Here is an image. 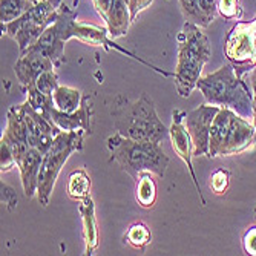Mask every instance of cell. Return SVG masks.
I'll return each mask as SVG.
<instances>
[{
	"mask_svg": "<svg viewBox=\"0 0 256 256\" xmlns=\"http://www.w3.org/2000/svg\"><path fill=\"white\" fill-rule=\"evenodd\" d=\"M60 6V2H52V0H43V2L34 4L32 8L22 17L10 23H2V34L17 42L20 54L25 52L56 20Z\"/></svg>",
	"mask_w": 256,
	"mask_h": 256,
	"instance_id": "7",
	"label": "cell"
},
{
	"mask_svg": "<svg viewBox=\"0 0 256 256\" xmlns=\"http://www.w3.org/2000/svg\"><path fill=\"white\" fill-rule=\"evenodd\" d=\"M108 34H109V32H108L106 30H103V28H98V26H94V25H86V23H78V22L76 23L74 31H72V36H74L76 38H78V40H82V42H84V43H88V44H92V46H103V48H104L106 51L117 50L118 52L126 54L128 57H130V58H134V60H138L140 63H143V64H146L148 68L154 69V71L158 72L160 76H164V77H172V76H174L172 72L162 71V69L154 66L152 63L143 60L142 57L135 56L134 52H130V51H128V50H124V48H122L120 44L114 43V40L108 38Z\"/></svg>",
	"mask_w": 256,
	"mask_h": 256,
	"instance_id": "15",
	"label": "cell"
},
{
	"mask_svg": "<svg viewBox=\"0 0 256 256\" xmlns=\"http://www.w3.org/2000/svg\"><path fill=\"white\" fill-rule=\"evenodd\" d=\"M90 117H92V109L89 106V97H83L80 108L74 112H63L58 110L56 106H52L50 112L46 114V118L57 129L66 132L84 130L86 134H90Z\"/></svg>",
	"mask_w": 256,
	"mask_h": 256,
	"instance_id": "17",
	"label": "cell"
},
{
	"mask_svg": "<svg viewBox=\"0 0 256 256\" xmlns=\"http://www.w3.org/2000/svg\"><path fill=\"white\" fill-rule=\"evenodd\" d=\"M68 196L76 201H84L90 196V178L89 175L80 169L69 175L68 178Z\"/></svg>",
	"mask_w": 256,
	"mask_h": 256,
	"instance_id": "21",
	"label": "cell"
},
{
	"mask_svg": "<svg viewBox=\"0 0 256 256\" xmlns=\"http://www.w3.org/2000/svg\"><path fill=\"white\" fill-rule=\"evenodd\" d=\"M196 88L206 98V103L235 110L244 118H253V94L247 82L240 77L230 62L218 71L201 77Z\"/></svg>",
	"mask_w": 256,
	"mask_h": 256,
	"instance_id": "2",
	"label": "cell"
},
{
	"mask_svg": "<svg viewBox=\"0 0 256 256\" xmlns=\"http://www.w3.org/2000/svg\"><path fill=\"white\" fill-rule=\"evenodd\" d=\"M32 5L30 0H0V20L10 23L30 11Z\"/></svg>",
	"mask_w": 256,
	"mask_h": 256,
	"instance_id": "23",
	"label": "cell"
},
{
	"mask_svg": "<svg viewBox=\"0 0 256 256\" xmlns=\"http://www.w3.org/2000/svg\"><path fill=\"white\" fill-rule=\"evenodd\" d=\"M110 117L115 130L132 140L161 143L169 135V129L160 120L154 102L146 94L138 100L117 96L112 103Z\"/></svg>",
	"mask_w": 256,
	"mask_h": 256,
	"instance_id": "1",
	"label": "cell"
},
{
	"mask_svg": "<svg viewBox=\"0 0 256 256\" xmlns=\"http://www.w3.org/2000/svg\"><path fill=\"white\" fill-rule=\"evenodd\" d=\"M172 124L169 128V136H170V142H172V148L175 150V154L184 161V164L188 166L189 174L192 176V181L196 188V192L200 195L201 200V206H206V198L201 192L200 188V182L196 180V174L194 169V162H192V156H194V146H192V138L189 135V130L184 124V117H186V112L175 109L172 114Z\"/></svg>",
	"mask_w": 256,
	"mask_h": 256,
	"instance_id": "11",
	"label": "cell"
},
{
	"mask_svg": "<svg viewBox=\"0 0 256 256\" xmlns=\"http://www.w3.org/2000/svg\"><path fill=\"white\" fill-rule=\"evenodd\" d=\"M23 106V115H25V122L28 126V136H30V146L38 149L43 155L48 152L51 148L56 135L60 132L48 118L37 112L28 100L22 103Z\"/></svg>",
	"mask_w": 256,
	"mask_h": 256,
	"instance_id": "12",
	"label": "cell"
},
{
	"mask_svg": "<svg viewBox=\"0 0 256 256\" xmlns=\"http://www.w3.org/2000/svg\"><path fill=\"white\" fill-rule=\"evenodd\" d=\"M84 130H60L51 148L43 155L42 168L38 174V186H37V198L38 202L46 207L50 204V198L52 195L56 181L58 178V174L68 158L74 152H78L83 149V138Z\"/></svg>",
	"mask_w": 256,
	"mask_h": 256,
	"instance_id": "6",
	"label": "cell"
},
{
	"mask_svg": "<svg viewBox=\"0 0 256 256\" xmlns=\"http://www.w3.org/2000/svg\"><path fill=\"white\" fill-rule=\"evenodd\" d=\"M256 135V128L235 110L220 108L210 128L208 156H230L246 150Z\"/></svg>",
	"mask_w": 256,
	"mask_h": 256,
	"instance_id": "5",
	"label": "cell"
},
{
	"mask_svg": "<svg viewBox=\"0 0 256 256\" xmlns=\"http://www.w3.org/2000/svg\"><path fill=\"white\" fill-rule=\"evenodd\" d=\"M77 12L68 6H60L56 16V20L43 31L40 38L31 46V51H37L54 62L56 66H60L64 58V43L74 38L72 31L77 23Z\"/></svg>",
	"mask_w": 256,
	"mask_h": 256,
	"instance_id": "9",
	"label": "cell"
},
{
	"mask_svg": "<svg viewBox=\"0 0 256 256\" xmlns=\"http://www.w3.org/2000/svg\"><path fill=\"white\" fill-rule=\"evenodd\" d=\"M26 96H28V97H26L28 103H30L37 112H40L42 115H44V117H46V114L50 112V109L54 106L52 97L43 94L42 90H38V89L36 88V84L26 88Z\"/></svg>",
	"mask_w": 256,
	"mask_h": 256,
	"instance_id": "26",
	"label": "cell"
},
{
	"mask_svg": "<svg viewBox=\"0 0 256 256\" xmlns=\"http://www.w3.org/2000/svg\"><path fill=\"white\" fill-rule=\"evenodd\" d=\"M36 88H37L38 90H42L43 94H46V96H52V92L58 88V78H57V74L54 72V69L43 72V74L37 78Z\"/></svg>",
	"mask_w": 256,
	"mask_h": 256,
	"instance_id": "28",
	"label": "cell"
},
{
	"mask_svg": "<svg viewBox=\"0 0 256 256\" xmlns=\"http://www.w3.org/2000/svg\"><path fill=\"white\" fill-rule=\"evenodd\" d=\"M14 166H17V161L11 148L5 142H0V170L4 174L11 170Z\"/></svg>",
	"mask_w": 256,
	"mask_h": 256,
	"instance_id": "30",
	"label": "cell"
},
{
	"mask_svg": "<svg viewBox=\"0 0 256 256\" xmlns=\"http://www.w3.org/2000/svg\"><path fill=\"white\" fill-rule=\"evenodd\" d=\"M126 241L136 247V248H144L148 244H150L152 241V235L150 230L146 224L143 222H135L129 227V230L126 232Z\"/></svg>",
	"mask_w": 256,
	"mask_h": 256,
	"instance_id": "24",
	"label": "cell"
},
{
	"mask_svg": "<svg viewBox=\"0 0 256 256\" xmlns=\"http://www.w3.org/2000/svg\"><path fill=\"white\" fill-rule=\"evenodd\" d=\"M253 126L256 128V97L253 98Z\"/></svg>",
	"mask_w": 256,
	"mask_h": 256,
	"instance_id": "36",
	"label": "cell"
},
{
	"mask_svg": "<svg viewBox=\"0 0 256 256\" xmlns=\"http://www.w3.org/2000/svg\"><path fill=\"white\" fill-rule=\"evenodd\" d=\"M254 214H256V208H254Z\"/></svg>",
	"mask_w": 256,
	"mask_h": 256,
	"instance_id": "38",
	"label": "cell"
},
{
	"mask_svg": "<svg viewBox=\"0 0 256 256\" xmlns=\"http://www.w3.org/2000/svg\"><path fill=\"white\" fill-rule=\"evenodd\" d=\"M152 175L150 172H143L136 180V201L144 208L152 207L156 200V184Z\"/></svg>",
	"mask_w": 256,
	"mask_h": 256,
	"instance_id": "22",
	"label": "cell"
},
{
	"mask_svg": "<svg viewBox=\"0 0 256 256\" xmlns=\"http://www.w3.org/2000/svg\"><path fill=\"white\" fill-rule=\"evenodd\" d=\"M250 89H252V94L254 98L256 97V68L252 69V74H250Z\"/></svg>",
	"mask_w": 256,
	"mask_h": 256,
	"instance_id": "35",
	"label": "cell"
},
{
	"mask_svg": "<svg viewBox=\"0 0 256 256\" xmlns=\"http://www.w3.org/2000/svg\"><path fill=\"white\" fill-rule=\"evenodd\" d=\"M224 54L240 77L256 68V16L250 22H238L224 43Z\"/></svg>",
	"mask_w": 256,
	"mask_h": 256,
	"instance_id": "8",
	"label": "cell"
},
{
	"mask_svg": "<svg viewBox=\"0 0 256 256\" xmlns=\"http://www.w3.org/2000/svg\"><path fill=\"white\" fill-rule=\"evenodd\" d=\"M178 2H180L181 11H182L184 17L188 18V22H192L201 28H207L210 25V22L206 18V16L202 14V11L200 8V0H178Z\"/></svg>",
	"mask_w": 256,
	"mask_h": 256,
	"instance_id": "25",
	"label": "cell"
},
{
	"mask_svg": "<svg viewBox=\"0 0 256 256\" xmlns=\"http://www.w3.org/2000/svg\"><path fill=\"white\" fill-rule=\"evenodd\" d=\"M212 50L201 26L186 22L178 36V60L174 72L175 88L180 97H189L196 88L204 64L210 60Z\"/></svg>",
	"mask_w": 256,
	"mask_h": 256,
	"instance_id": "4",
	"label": "cell"
},
{
	"mask_svg": "<svg viewBox=\"0 0 256 256\" xmlns=\"http://www.w3.org/2000/svg\"><path fill=\"white\" fill-rule=\"evenodd\" d=\"M200 8L208 22H214L218 14V0H200Z\"/></svg>",
	"mask_w": 256,
	"mask_h": 256,
	"instance_id": "32",
	"label": "cell"
},
{
	"mask_svg": "<svg viewBox=\"0 0 256 256\" xmlns=\"http://www.w3.org/2000/svg\"><path fill=\"white\" fill-rule=\"evenodd\" d=\"M230 184V172L226 169H218L212 174L210 178V189L216 195H224Z\"/></svg>",
	"mask_w": 256,
	"mask_h": 256,
	"instance_id": "29",
	"label": "cell"
},
{
	"mask_svg": "<svg viewBox=\"0 0 256 256\" xmlns=\"http://www.w3.org/2000/svg\"><path fill=\"white\" fill-rule=\"evenodd\" d=\"M42 161H43V154L36 148H30V150L17 161V168L20 170L22 188H23V192H25V196L28 200H31L37 194Z\"/></svg>",
	"mask_w": 256,
	"mask_h": 256,
	"instance_id": "18",
	"label": "cell"
},
{
	"mask_svg": "<svg viewBox=\"0 0 256 256\" xmlns=\"http://www.w3.org/2000/svg\"><path fill=\"white\" fill-rule=\"evenodd\" d=\"M220 108L214 104H201L200 108L186 112L184 124L189 130L194 146V156H208V140H210V128L216 117Z\"/></svg>",
	"mask_w": 256,
	"mask_h": 256,
	"instance_id": "10",
	"label": "cell"
},
{
	"mask_svg": "<svg viewBox=\"0 0 256 256\" xmlns=\"http://www.w3.org/2000/svg\"><path fill=\"white\" fill-rule=\"evenodd\" d=\"M78 210L82 214L83 221V236L86 242V254H92L98 247V230H97V218H96V206L94 201L89 196L84 201H80Z\"/></svg>",
	"mask_w": 256,
	"mask_h": 256,
	"instance_id": "19",
	"label": "cell"
},
{
	"mask_svg": "<svg viewBox=\"0 0 256 256\" xmlns=\"http://www.w3.org/2000/svg\"><path fill=\"white\" fill-rule=\"evenodd\" d=\"M218 12L226 20H238L242 16L240 0H218Z\"/></svg>",
	"mask_w": 256,
	"mask_h": 256,
	"instance_id": "27",
	"label": "cell"
},
{
	"mask_svg": "<svg viewBox=\"0 0 256 256\" xmlns=\"http://www.w3.org/2000/svg\"><path fill=\"white\" fill-rule=\"evenodd\" d=\"M154 0H129V10H130V17L132 22L138 17V14L144 11L146 8H149L152 5Z\"/></svg>",
	"mask_w": 256,
	"mask_h": 256,
	"instance_id": "34",
	"label": "cell"
},
{
	"mask_svg": "<svg viewBox=\"0 0 256 256\" xmlns=\"http://www.w3.org/2000/svg\"><path fill=\"white\" fill-rule=\"evenodd\" d=\"M0 142H5L14 156L16 161H18L23 155L30 150V136H28V126L23 115V106H11L6 115V129L0 138Z\"/></svg>",
	"mask_w": 256,
	"mask_h": 256,
	"instance_id": "14",
	"label": "cell"
},
{
	"mask_svg": "<svg viewBox=\"0 0 256 256\" xmlns=\"http://www.w3.org/2000/svg\"><path fill=\"white\" fill-rule=\"evenodd\" d=\"M52 103L58 110L63 112H74L80 108L83 102L82 92L76 88H69V86H60L52 92Z\"/></svg>",
	"mask_w": 256,
	"mask_h": 256,
	"instance_id": "20",
	"label": "cell"
},
{
	"mask_svg": "<svg viewBox=\"0 0 256 256\" xmlns=\"http://www.w3.org/2000/svg\"><path fill=\"white\" fill-rule=\"evenodd\" d=\"M242 247L247 254L256 256V227H250L242 236Z\"/></svg>",
	"mask_w": 256,
	"mask_h": 256,
	"instance_id": "31",
	"label": "cell"
},
{
	"mask_svg": "<svg viewBox=\"0 0 256 256\" xmlns=\"http://www.w3.org/2000/svg\"><path fill=\"white\" fill-rule=\"evenodd\" d=\"M92 4L97 14L104 20L110 37L117 38L128 34L132 17L126 0H92Z\"/></svg>",
	"mask_w": 256,
	"mask_h": 256,
	"instance_id": "13",
	"label": "cell"
},
{
	"mask_svg": "<svg viewBox=\"0 0 256 256\" xmlns=\"http://www.w3.org/2000/svg\"><path fill=\"white\" fill-rule=\"evenodd\" d=\"M54 62L48 57H44L43 54L37 52V51H31L26 50L25 52H22L18 60L16 62L14 66V72L16 77L18 78L20 84L23 88H30L32 84H36L37 78L46 72L54 69Z\"/></svg>",
	"mask_w": 256,
	"mask_h": 256,
	"instance_id": "16",
	"label": "cell"
},
{
	"mask_svg": "<svg viewBox=\"0 0 256 256\" xmlns=\"http://www.w3.org/2000/svg\"><path fill=\"white\" fill-rule=\"evenodd\" d=\"M30 2H32V4H38V2H43V0H30ZM52 2H63V0H52Z\"/></svg>",
	"mask_w": 256,
	"mask_h": 256,
	"instance_id": "37",
	"label": "cell"
},
{
	"mask_svg": "<svg viewBox=\"0 0 256 256\" xmlns=\"http://www.w3.org/2000/svg\"><path fill=\"white\" fill-rule=\"evenodd\" d=\"M2 202L10 208V210H12V208L16 207V204H17L16 192L10 188L8 184H5L4 181H2Z\"/></svg>",
	"mask_w": 256,
	"mask_h": 256,
	"instance_id": "33",
	"label": "cell"
},
{
	"mask_svg": "<svg viewBox=\"0 0 256 256\" xmlns=\"http://www.w3.org/2000/svg\"><path fill=\"white\" fill-rule=\"evenodd\" d=\"M108 149L110 150V162L117 164L129 174L135 181L143 172H150L158 178L166 175L169 156L161 149L160 143L140 142L115 132L108 138Z\"/></svg>",
	"mask_w": 256,
	"mask_h": 256,
	"instance_id": "3",
	"label": "cell"
}]
</instances>
